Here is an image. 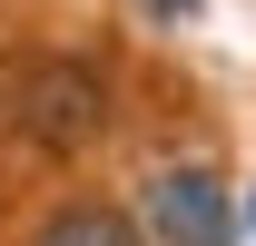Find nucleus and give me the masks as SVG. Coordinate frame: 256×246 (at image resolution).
Segmentation results:
<instances>
[{
    "mask_svg": "<svg viewBox=\"0 0 256 246\" xmlns=\"http://www.w3.org/2000/svg\"><path fill=\"white\" fill-rule=\"evenodd\" d=\"M10 118H20V138H40V148L69 158V148H89L108 128V79L89 60H30L10 79Z\"/></svg>",
    "mask_w": 256,
    "mask_h": 246,
    "instance_id": "obj_1",
    "label": "nucleus"
},
{
    "mask_svg": "<svg viewBox=\"0 0 256 246\" xmlns=\"http://www.w3.org/2000/svg\"><path fill=\"white\" fill-rule=\"evenodd\" d=\"M148 236L158 246H236V207L207 168H158L148 178Z\"/></svg>",
    "mask_w": 256,
    "mask_h": 246,
    "instance_id": "obj_2",
    "label": "nucleus"
},
{
    "mask_svg": "<svg viewBox=\"0 0 256 246\" xmlns=\"http://www.w3.org/2000/svg\"><path fill=\"white\" fill-rule=\"evenodd\" d=\"M30 246H148V236H138L118 207H60V216H50Z\"/></svg>",
    "mask_w": 256,
    "mask_h": 246,
    "instance_id": "obj_3",
    "label": "nucleus"
},
{
    "mask_svg": "<svg viewBox=\"0 0 256 246\" xmlns=\"http://www.w3.org/2000/svg\"><path fill=\"white\" fill-rule=\"evenodd\" d=\"M158 10H168V20H188V10H197V0H158Z\"/></svg>",
    "mask_w": 256,
    "mask_h": 246,
    "instance_id": "obj_4",
    "label": "nucleus"
},
{
    "mask_svg": "<svg viewBox=\"0 0 256 246\" xmlns=\"http://www.w3.org/2000/svg\"><path fill=\"white\" fill-rule=\"evenodd\" d=\"M246 236H256V197H246Z\"/></svg>",
    "mask_w": 256,
    "mask_h": 246,
    "instance_id": "obj_5",
    "label": "nucleus"
}]
</instances>
